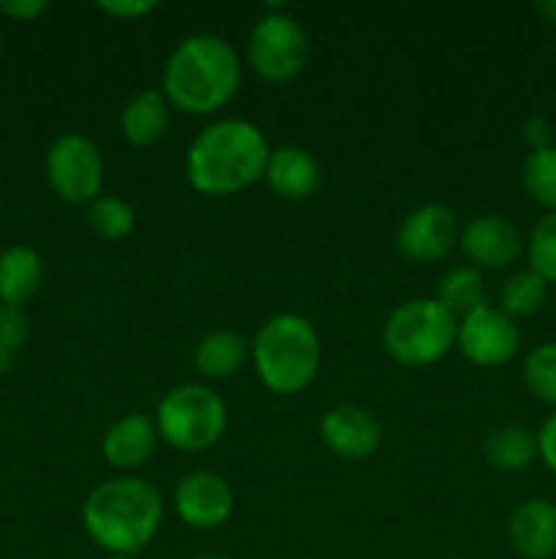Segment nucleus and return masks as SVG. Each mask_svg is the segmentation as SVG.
I'll list each match as a JSON object with an SVG mask.
<instances>
[{
    "label": "nucleus",
    "mask_w": 556,
    "mask_h": 559,
    "mask_svg": "<svg viewBox=\"0 0 556 559\" xmlns=\"http://www.w3.org/2000/svg\"><path fill=\"white\" fill-rule=\"evenodd\" d=\"M270 145L259 126L223 118L196 134L185 153V175L200 194L227 197L265 178Z\"/></svg>",
    "instance_id": "1"
},
{
    "label": "nucleus",
    "mask_w": 556,
    "mask_h": 559,
    "mask_svg": "<svg viewBox=\"0 0 556 559\" xmlns=\"http://www.w3.org/2000/svg\"><path fill=\"white\" fill-rule=\"evenodd\" d=\"M240 85V60L232 44L216 33H194L169 55L161 93L189 115H210L227 107Z\"/></svg>",
    "instance_id": "2"
},
{
    "label": "nucleus",
    "mask_w": 556,
    "mask_h": 559,
    "mask_svg": "<svg viewBox=\"0 0 556 559\" xmlns=\"http://www.w3.org/2000/svg\"><path fill=\"white\" fill-rule=\"evenodd\" d=\"M164 502L156 486L142 478L98 484L82 508V527L109 555L131 557L145 549L161 527Z\"/></svg>",
    "instance_id": "3"
},
{
    "label": "nucleus",
    "mask_w": 556,
    "mask_h": 559,
    "mask_svg": "<svg viewBox=\"0 0 556 559\" xmlns=\"http://www.w3.org/2000/svg\"><path fill=\"white\" fill-rule=\"evenodd\" d=\"M262 385L278 396H294L314 382L322 364V342L316 328L300 314H273L256 331L251 344Z\"/></svg>",
    "instance_id": "4"
},
{
    "label": "nucleus",
    "mask_w": 556,
    "mask_h": 559,
    "mask_svg": "<svg viewBox=\"0 0 556 559\" xmlns=\"http://www.w3.org/2000/svg\"><path fill=\"white\" fill-rule=\"evenodd\" d=\"M458 320L436 298H414L390 311L382 331L387 355L409 369L436 364L452 349Z\"/></svg>",
    "instance_id": "5"
},
{
    "label": "nucleus",
    "mask_w": 556,
    "mask_h": 559,
    "mask_svg": "<svg viewBox=\"0 0 556 559\" xmlns=\"http://www.w3.org/2000/svg\"><path fill=\"white\" fill-rule=\"evenodd\" d=\"M227 429V404L213 388L183 382L161 396L156 407L158 437L185 453L207 451Z\"/></svg>",
    "instance_id": "6"
},
{
    "label": "nucleus",
    "mask_w": 556,
    "mask_h": 559,
    "mask_svg": "<svg viewBox=\"0 0 556 559\" xmlns=\"http://www.w3.org/2000/svg\"><path fill=\"white\" fill-rule=\"evenodd\" d=\"M249 66L267 82H289L303 71L309 58V36L294 16L270 5L245 38Z\"/></svg>",
    "instance_id": "7"
},
{
    "label": "nucleus",
    "mask_w": 556,
    "mask_h": 559,
    "mask_svg": "<svg viewBox=\"0 0 556 559\" xmlns=\"http://www.w3.org/2000/svg\"><path fill=\"white\" fill-rule=\"evenodd\" d=\"M44 169H47L49 186L63 202L90 205L96 197H101L104 158L96 142L87 140L85 134L71 131V134L58 136L49 145Z\"/></svg>",
    "instance_id": "8"
},
{
    "label": "nucleus",
    "mask_w": 556,
    "mask_h": 559,
    "mask_svg": "<svg viewBox=\"0 0 556 559\" xmlns=\"http://www.w3.org/2000/svg\"><path fill=\"white\" fill-rule=\"evenodd\" d=\"M456 344L463 358L472 360L474 366L494 369V366H505L507 360L516 358L518 347H521V333L501 309L480 306L478 311L458 322Z\"/></svg>",
    "instance_id": "9"
},
{
    "label": "nucleus",
    "mask_w": 556,
    "mask_h": 559,
    "mask_svg": "<svg viewBox=\"0 0 556 559\" xmlns=\"http://www.w3.org/2000/svg\"><path fill=\"white\" fill-rule=\"evenodd\" d=\"M461 240L458 216L445 205H420L409 213L396 233V246L407 260H445Z\"/></svg>",
    "instance_id": "10"
},
{
    "label": "nucleus",
    "mask_w": 556,
    "mask_h": 559,
    "mask_svg": "<svg viewBox=\"0 0 556 559\" xmlns=\"http://www.w3.org/2000/svg\"><path fill=\"white\" fill-rule=\"evenodd\" d=\"M174 513L194 530H216L234 513V495L221 475L196 469L174 486Z\"/></svg>",
    "instance_id": "11"
},
{
    "label": "nucleus",
    "mask_w": 556,
    "mask_h": 559,
    "mask_svg": "<svg viewBox=\"0 0 556 559\" xmlns=\"http://www.w3.org/2000/svg\"><path fill=\"white\" fill-rule=\"evenodd\" d=\"M319 437L325 448L336 456L360 462L376 453L382 442V429L368 409L358 404H338L327 409L319 424Z\"/></svg>",
    "instance_id": "12"
},
{
    "label": "nucleus",
    "mask_w": 556,
    "mask_h": 559,
    "mask_svg": "<svg viewBox=\"0 0 556 559\" xmlns=\"http://www.w3.org/2000/svg\"><path fill=\"white\" fill-rule=\"evenodd\" d=\"M458 246H461L467 260L474 262V265L507 267L510 262L518 260V254H521L523 238L510 218L496 216V213H485V216L472 218V222L461 229Z\"/></svg>",
    "instance_id": "13"
},
{
    "label": "nucleus",
    "mask_w": 556,
    "mask_h": 559,
    "mask_svg": "<svg viewBox=\"0 0 556 559\" xmlns=\"http://www.w3.org/2000/svg\"><path fill=\"white\" fill-rule=\"evenodd\" d=\"M510 549L523 559H551L556 555V506L532 497L510 513L507 522Z\"/></svg>",
    "instance_id": "14"
},
{
    "label": "nucleus",
    "mask_w": 556,
    "mask_h": 559,
    "mask_svg": "<svg viewBox=\"0 0 556 559\" xmlns=\"http://www.w3.org/2000/svg\"><path fill=\"white\" fill-rule=\"evenodd\" d=\"M265 180L283 200H309L319 189V164H316V158L305 147L281 145L270 151Z\"/></svg>",
    "instance_id": "15"
},
{
    "label": "nucleus",
    "mask_w": 556,
    "mask_h": 559,
    "mask_svg": "<svg viewBox=\"0 0 556 559\" xmlns=\"http://www.w3.org/2000/svg\"><path fill=\"white\" fill-rule=\"evenodd\" d=\"M158 431L150 418L142 413L123 415L107 429L101 440V453L112 467L134 469L142 467L156 451Z\"/></svg>",
    "instance_id": "16"
},
{
    "label": "nucleus",
    "mask_w": 556,
    "mask_h": 559,
    "mask_svg": "<svg viewBox=\"0 0 556 559\" xmlns=\"http://www.w3.org/2000/svg\"><path fill=\"white\" fill-rule=\"evenodd\" d=\"M169 129V102L161 91L147 87L131 96L120 112V131L136 147H150L167 134Z\"/></svg>",
    "instance_id": "17"
},
{
    "label": "nucleus",
    "mask_w": 556,
    "mask_h": 559,
    "mask_svg": "<svg viewBox=\"0 0 556 559\" xmlns=\"http://www.w3.org/2000/svg\"><path fill=\"white\" fill-rule=\"evenodd\" d=\"M44 282L41 254L31 246H11L0 254V304H27Z\"/></svg>",
    "instance_id": "18"
},
{
    "label": "nucleus",
    "mask_w": 556,
    "mask_h": 559,
    "mask_svg": "<svg viewBox=\"0 0 556 559\" xmlns=\"http://www.w3.org/2000/svg\"><path fill=\"white\" fill-rule=\"evenodd\" d=\"M249 344L234 331H213L194 347V366L207 380H227L245 364Z\"/></svg>",
    "instance_id": "19"
},
{
    "label": "nucleus",
    "mask_w": 556,
    "mask_h": 559,
    "mask_svg": "<svg viewBox=\"0 0 556 559\" xmlns=\"http://www.w3.org/2000/svg\"><path fill=\"white\" fill-rule=\"evenodd\" d=\"M485 462L501 473H521L537 459V435L516 424L488 431L483 442Z\"/></svg>",
    "instance_id": "20"
},
{
    "label": "nucleus",
    "mask_w": 556,
    "mask_h": 559,
    "mask_svg": "<svg viewBox=\"0 0 556 559\" xmlns=\"http://www.w3.org/2000/svg\"><path fill=\"white\" fill-rule=\"evenodd\" d=\"M436 300L445 311H450L452 317H467L472 311H478L480 306H488L485 298V284L480 271L474 267H452L442 276L439 289H436Z\"/></svg>",
    "instance_id": "21"
},
{
    "label": "nucleus",
    "mask_w": 556,
    "mask_h": 559,
    "mask_svg": "<svg viewBox=\"0 0 556 559\" xmlns=\"http://www.w3.org/2000/svg\"><path fill=\"white\" fill-rule=\"evenodd\" d=\"M548 298V282L534 271H518L505 282L499 295V306L510 320L516 317H532L543 309Z\"/></svg>",
    "instance_id": "22"
},
{
    "label": "nucleus",
    "mask_w": 556,
    "mask_h": 559,
    "mask_svg": "<svg viewBox=\"0 0 556 559\" xmlns=\"http://www.w3.org/2000/svg\"><path fill=\"white\" fill-rule=\"evenodd\" d=\"M521 183L537 205L556 213V145L529 153L521 169Z\"/></svg>",
    "instance_id": "23"
},
{
    "label": "nucleus",
    "mask_w": 556,
    "mask_h": 559,
    "mask_svg": "<svg viewBox=\"0 0 556 559\" xmlns=\"http://www.w3.org/2000/svg\"><path fill=\"white\" fill-rule=\"evenodd\" d=\"M134 207L120 197H96L87 205V224L101 240H123L134 229Z\"/></svg>",
    "instance_id": "24"
},
{
    "label": "nucleus",
    "mask_w": 556,
    "mask_h": 559,
    "mask_svg": "<svg viewBox=\"0 0 556 559\" xmlns=\"http://www.w3.org/2000/svg\"><path fill=\"white\" fill-rule=\"evenodd\" d=\"M523 380L540 402L556 407V342L540 344L523 360Z\"/></svg>",
    "instance_id": "25"
},
{
    "label": "nucleus",
    "mask_w": 556,
    "mask_h": 559,
    "mask_svg": "<svg viewBox=\"0 0 556 559\" xmlns=\"http://www.w3.org/2000/svg\"><path fill=\"white\" fill-rule=\"evenodd\" d=\"M529 271L548 284H556V213L540 218L529 238Z\"/></svg>",
    "instance_id": "26"
},
{
    "label": "nucleus",
    "mask_w": 556,
    "mask_h": 559,
    "mask_svg": "<svg viewBox=\"0 0 556 559\" xmlns=\"http://www.w3.org/2000/svg\"><path fill=\"white\" fill-rule=\"evenodd\" d=\"M27 342V317L20 306L0 304V353L14 355Z\"/></svg>",
    "instance_id": "27"
},
{
    "label": "nucleus",
    "mask_w": 556,
    "mask_h": 559,
    "mask_svg": "<svg viewBox=\"0 0 556 559\" xmlns=\"http://www.w3.org/2000/svg\"><path fill=\"white\" fill-rule=\"evenodd\" d=\"M156 9V0H98V11L118 16V20H136V16H145Z\"/></svg>",
    "instance_id": "28"
},
{
    "label": "nucleus",
    "mask_w": 556,
    "mask_h": 559,
    "mask_svg": "<svg viewBox=\"0 0 556 559\" xmlns=\"http://www.w3.org/2000/svg\"><path fill=\"white\" fill-rule=\"evenodd\" d=\"M523 140L527 145H532V151H543V147H551V136H554V126L545 115H529L521 126Z\"/></svg>",
    "instance_id": "29"
},
{
    "label": "nucleus",
    "mask_w": 556,
    "mask_h": 559,
    "mask_svg": "<svg viewBox=\"0 0 556 559\" xmlns=\"http://www.w3.org/2000/svg\"><path fill=\"white\" fill-rule=\"evenodd\" d=\"M537 456L543 459L545 467L556 475V413L545 418L537 431Z\"/></svg>",
    "instance_id": "30"
},
{
    "label": "nucleus",
    "mask_w": 556,
    "mask_h": 559,
    "mask_svg": "<svg viewBox=\"0 0 556 559\" xmlns=\"http://www.w3.org/2000/svg\"><path fill=\"white\" fill-rule=\"evenodd\" d=\"M49 9L47 0H0V14L16 22H31Z\"/></svg>",
    "instance_id": "31"
},
{
    "label": "nucleus",
    "mask_w": 556,
    "mask_h": 559,
    "mask_svg": "<svg viewBox=\"0 0 556 559\" xmlns=\"http://www.w3.org/2000/svg\"><path fill=\"white\" fill-rule=\"evenodd\" d=\"M534 11H537L545 22L556 25V0H537V3H534Z\"/></svg>",
    "instance_id": "32"
},
{
    "label": "nucleus",
    "mask_w": 556,
    "mask_h": 559,
    "mask_svg": "<svg viewBox=\"0 0 556 559\" xmlns=\"http://www.w3.org/2000/svg\"><path fill=\"white\" fill-rule=\"evenodd\" d=\"M191 559H229V557H221V555H200V557H191Z\"/></svg>",
    "instance_id": "33"
},
{
    "label": "nucleus",
    "mask_w": 556,
    "mask_h": 559,
    "mask_svg": "<svg viewBox=\"0 0 556 559\" xmlns=\"http://www.w3.org/2000/svg\"><path fill=\"white\" fill-rule=\"evenodd\" d=\"M104 559H131V557H120V555H109V557H104Z\"/></svg>",
    "instance_id": "34"
},
{
    "label": "nucleus",
    "mask_w": 556,
    "mask_h": 559,
    "mask_svg": "<svg viewBox=\"0 0 556 559\" xmlns=\"http://www.w3.org/2000/svg\"><path fill=\"white\" fill-rule=\"evenodd\" d=\"M445 559H469V557H445Z\"/></svg>",
    "instance_id": "35"
},
{
    "label": "nucleus",
    "mask_w": 556,
    "mask_h": 559,
    "mask_svg": "<svg viewBox=\"0 0 556 559\" xmlns=\"http://www.w3.org/2000/svg\"><path fill=\"white\" fill-rule=\"evenodd\" d=\"M0 58H3V44H0Z\"/></svg>",
    "instance_id": "36"
}]
</instances>
